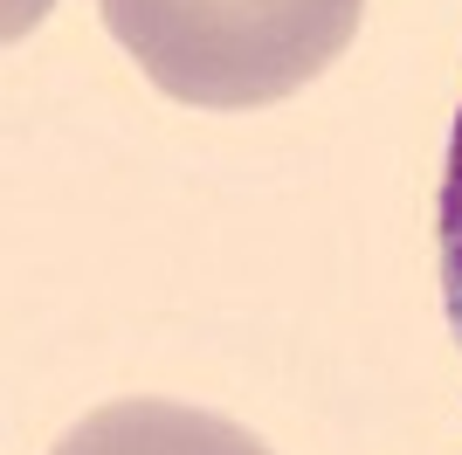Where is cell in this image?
I'll list each match as a JSON object with an SVG mask.
<instances>
[{"label":"cell","mask_w":462,"mask_h":455,"mask_svg":"<svg viewBox=\"0 0 462 455\" xmlns=\"http://www.w3.org/2000/svg\"><path fill=\"white\" fill-rule=\"evenodd\" d=\"M117 49L166 97L255 111L304 90L352 49L366 0H97Z\"/></svg>","instance_id":"obj_1"},{"label":"cell","mask_w":462,"mask_h":455,"mask_svg":"<svg viewBox=\"0 0 462 455\" xmlns=\"http://www.w3.org/2000/svg\"><path fill=\"white\" fill-rule=\"evenodd\" d=\"M49 455H270V441L242 421L180 407V400H111L83 414Z\"/></svg>","instance_id":"obj_2"},{"label":"cell","mask_w":462,"mask_h":455,"mask_svg":"<svg viewBox=\"0 0 462 455\" xmlns=\"http://www.w3.org/2000/svg\"><path fill=\"white\" fill-rule=\"evenodd\" d=\"M435 263H442L448 324H456V339H462V111H456V132H448L442 193H435Z\"/></svg>","instance_id":"obj_3"}]
</instances>
